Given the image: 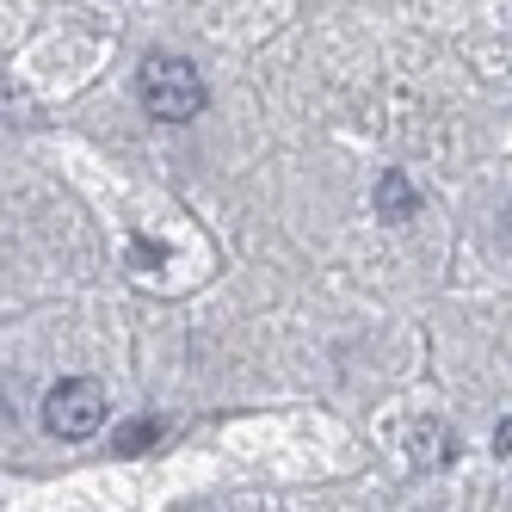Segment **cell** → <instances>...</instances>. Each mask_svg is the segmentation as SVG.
Wrapping results in <instances>:
<instances>
[{
	"label": "cell",
	"mask_w": 512,
	"mask_h": 512,
	"mask_svg": "<svg viewBox=\"0 0 512 512\" xmlns=\"http://www.w3.org/2000/svg\"><path fill=\"white\" fill-rule=\"evenodd\" d=\"M136 99H142V112L161 118V124H186L204 112V75L186 62V56H149L142 62V75H136Z\"/></svg>",
	"instance_id": "obj_1"
},
{
	"label": "cell",
	"mask_w": 512,
	"mask_h": 512,
	"mask_svg": "<svg viewBox=\"0 0 512 512\" xmlns=\"http://www.w3.org/2000/svg\"><path fill=\"white\" fill-rule=\"evenodd\" d=\"M105 414H112V408H105V389L93 377H62L44 395V426L56 438H93L105 426Z\"/></svg>",
	"instance_id": "obj_2"
},
{
	"label": "cell",
	"mask_w": 512,
	"mask_h": 512,
	"mask_svg": "<svg viewBox=\"0 0 512 512\" xmlns=\"http://www.w3.org/2000/svg\"><path fill=\"white\" fill-rule=\"evenodd\" d=\"M414 210H420L414 179H408V173H383V179H377V216H383V223H408Z\"/></svg>",
	"instance_id": "obj_3"
},
{
	"label": "cell",
	"mask_w": 512,
	"mask_h": 512,
	"mask_svg": "<svg viewBox=\"0 0 512 512\" xmlns=\"http://www.w3.org/2000/svg\"><path fill=\"white\" fill-rule=\"evenodd\" d=\"M401 445H408V457L426 463V469H445L451 463V438H445V426H438V420H414Z\"/></svg>",
	"instance_id": "obj_4"
},
{
	"label": "cell",
	"mask_w": 512,
	"mask_h": 512,
	"mask_svg": "<svg viewBox=\"0 0 512 512\" xmlns=\"http://www.w3.org/2000/svg\"><path fill=\"white\" fill-rule=\"evenodd\" d=\"M155 438H161V420H136V426H124V432H118V451H124V457H136V451H149Z\"/></svg>",
	"instance_id": "obj_5"
},
{
	"label": "cell",
	"mask_w": 512,
	"mask_h": 512,
	"mask_svg": "<svg viewBox=\"0 0 512 512\" xmlns=\"http://www.w3.org/2000/svg\"><path fill=\"white\" fill-rule=\"evenodd\" d=\"M494 451H500V457H512V420H506V426L494 432Z\"/></svg>",
	"instance_id": "obj_6"
}]
</instances>
